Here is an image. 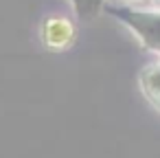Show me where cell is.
Returning a JSON list of instances; mask_svg holds the SVG:
<instances>
[{
  "mask_svg": "<svg viewBox=\"0 0 160 158\" xmlns=\"http://www.w3.org/2000/svg\"><path fill=\"white\" fill-rule=\"evenodd\" d=\"M44 38H46V44H53V46H64L70 42L72 38V27L68 20L64 18H51L46 20L44 24Z\"/></svg>",
  "mask_w": 160,
  "mask_h": 158,
  "instance_id": "obj_1",
  "label": "cell"
}]
</instances>
